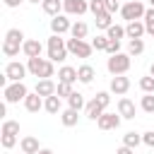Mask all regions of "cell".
<instances>
[{
	"label": "cell",
	"mask_w": 154,
	"mask_h": 154,
	"mask_svg": "<svg viewBox=\"0 0 154 154\" xmlns=\"http://www.w3.org/2000/svg\"><path fill=\"white\" fill-rule=\"evenodd\" d=\"M149 75H152V77H154V63H152V65H149Z\"/></svg>",
	"instance_id": "cell-46"
},
{
	"label": "cell",
	"mask_w": 154,
	"mask_h": 154,
	"mask_svg": "<svg viewBox=\"0 0 154 154\" xmlns=\"http://www.w3.org/2000/svg\"><path fill=\"white\" fill-rule=\"evenodd\" d=\"M26 94H29V89H26V84H24V82H10V84L2 89L5 103H19V101H24V99H26Z\"/></svg>",
	"instance_id": "cell-5"
},
{
	"label": "cell",
	"mask_w": 154,
	"mask_h": 154,
	"mask_svg": "<svg viewBox=\"0 0 154 154\" xmlns=\"http://www.w3.org/2000/svg\"><path fill=\"white\" fill-rule=\"evenodd\" d=\"M0 142H2V149H12L17 144V135H2L0 132Z\"/></svg>",
	"instance_id": "cell-37"
},
{
	"label": "cell",
	"mask_w": 154,
	"mask_h": 154,
	"mask_svg": "<svg viewBox=\"0 0 154 154\" xmlns=\"http://www.w3.org/2000/svg\"><path fill=\"white\" fill-rule=\"evenodd\" d=\"M144 29H147L149 36H154V7H149L144 12Z\"/></svg>",
	"instance_id": "cell-34"
},
{
	"label": "cell",
	"mask_w": 154,
	"mask_h": 154,
	"mask_svg": "<svg viewBox=\"0 0 154 154\" xmlns=\"http://www.w3.org/2000/svg\"><path fill=\"white\" fill-rule=\"evenodd\" d=\"M103 108H108V103H111V91H96V96H94Z\"/></svg>",
	"instance_id": "cell-38"
},
{
	"label": "cell",
	"mask_w": 154,
	"mask_h": 154,
	"mask_svg": "<svg viewBox=\"0 0 154 154\" xmlns=\"http://www.w3.org/2000/svg\"><path fill=\"white\" fill-rule=\"evenodd\" d=\"M43 111L51 113V116H60V111H63V101H60V96H58V94L46 96V99H43Z\"/></svg>",
	"instance_id": "cell-17"
},
{
	"label": "cell",
	"mask_w": 154,
	"mask_h": 154,
	"mask_svg": "<svg viewBox=\"0 0 154 154\" xmlns=\"http://www.w3.org/2000/svg\"><path fill=\"white\" fill-rule=\"evenodd\" d=\"M41 7H43V12H46L48 17H55V14L63 12V0H43Z\"/></svg>",
	"instance_id": "cell-24"
},
{
	"label": "cell",
	"mask_w": 154,
	"mask_h": 154,
	"mask_svg": "<svg viewBox=\"0 0 154 154\" xmlns=\"http://www.w3.org/2000/svg\"><path fill=\"white\" fill-rule=\"evenodd\" d=\"M106 70L116 77V75H128L130 70V53H116L106 60Z\"/></svg>",
	"instance_id": "cell-4"
},
{
	"label": "cell",
	"mask_w": 154,
	"mask_h": 154,
	"mask_svg": "<svg viewBox=\"0 0 154 154\" xmlns=\"http://www.w3.org/2000/svg\"><path fill=\"white\" fill-rule=\"evenodd\" d=\"M26 72H29V67H26L24 63H19V60H10V63L5 65V75H7L10 82H24Z\"/></svg>",
	"instance_id": "cell-8"
},
{
	"label": "cell",
	"mask_w": 154,
	"mask_h": 154,
	"mask_svg": "<svg viewBox=\"0 0 154 154\" xmlns=\"http://www.w3.org/2000/svg\"><path fill=\"white\" fill-rule=\"evenodd\" d=\"M77 77H79V82H82V84H91V82H94V77H96V70H94L89 63H84V65H79V67H77Z\"/></svg>",
	"instance_id": "cell-23"
},
{
	"label": "cell",
	"mask_w": 154,
	"mask_h": 154,
	"mask_svg": "<svg viewBox=\"0 0 154 154\" xmlns=\"http://www.w3.org/2000/svg\"><path fill=\"white\" fill-rule=\"evenodd\" d=\"M140 89H142V94H154V77L152 75L140 77Z\"/></svg>",
	"instance_id": "cell-33"
},
{
	"label": "cell",
	"mask_w": 154,
	"mask_h": 154,
	"mask_svg": "<svg viewBox=\"0 0 154 154\" xmlns=\"http://www.w3.org/2000/svg\"><path fill=\"white\" fill-rule=\"evenodd\" d=\"M142 144H147L149 149H154V130H147V132H142Z\"/></svg>",
	"instance_id": "cell-41"
},
{
	"label": "cell",
	"mask_w": 154,
	"mask_h": 154,
	"mask_svg": "<svg viewBox=\"0 0 154 154\" xmlns=\"http://www.w3.org/2000/svg\"><path fill=\"white\" fill-rule=\"evenodd\" d=\"M29 2H34V5H38V2H43V0H29Z\"/></svg>",
	"instance_id": "cell-47"
},
{
	"label": "cell",
	"mask_w": 154,
	"mask_h": 154,
	"mask_svg": "<svg viewBox=\"0 0 154 154\" xmlns=\"http://www.w3.org/2000/svg\"><path fill=\"white\" fill-rule=\"evenodd\" d=\"M0 132H2V135H19V123H17V120H10V118H5V120H2V128H0Z\"/></svg>",
	"instance_id": "cell-30"
},
{
	"label": "cell",
	"mask_w": 154,
	"mask_h": 154,
	"mask_svg": "<svg viewBox=\"0 0 154 154\" xmlns=\"http://www.w3.org/2000/svg\"><path fill=\"white\" fill-rule=\"evenodd\" d=\"M87 34H89V26H87V22H82V19H77V22L72 24V29H70V36H72V38H87Z\"/></svg>",
	"instance_id": "cell-25"
},
{
	"label": "cell",
	"mask_w": 154,
	"mask_h": 154,
	"mask_svg": "<svg viewBox=\"0 0 154 154\" xmlns=\"http://www.w3.org/2000/svg\"><path fill=\"white\" fill-rule=\"evenodd\" d=\"M46 48H48V58L53 63H65L67 60V41L60 38V34H51L48 41H46Z\"/></svg>",
	"instance_id": "cell-3"
},
{
	"label": "cell",
	"mask_w": 154,
	"mask_h": 154,
	"mask_svg": "<svg viewBox=\"0 0 154 154\" xmlns=\"http://www.w3.org/2000/svg\"><path fill=\"white\" fill-rule=\"evenodd\" d=\"M24 31L22 29H7L5 31V38H2V55L5 58H14V55H19V51H22V46H24Z\"/></svg>",
	"instance_id": "cell-1"
},
{
	"label": "cell",
	"mask_w": 154,
	"mask_h": 154,
	"mask_svg": "<svg viewBox=\"0 0 154 154\" xmlns=\"http://www.w3.org/2000/svg\"><path fill=\"white\" fill-rule=\"evenodd\" d=\"M120 113H111V111H103V116L96 120V125H99V130H116L118 125H120Z\"/></svg>",
	"instance_id": "cell-10"
},
{
	"label": "cell",
	"mask_w": 154,
	"mask_h": 154,
	"mask_svg": "<svg viewBox=\"0 0 154 154\" xmlns=\"http://www.w3.org/2000/svg\"><path fill=\"white\" fill-rule=\"evenodd\" d=\"M89 10L94 14H101V12H106V5H103V0H89Z\"/></svg>",
	"instance_id": "cell-39"
},
{
	"label": "cell",
	"mask_w": 154,
	"mask_h": 154,
	"mask_svg": "<svg viewBox=\"0 0 154 154\" xmlns=\"http://www.w3.org/2000/svg\"><path fill=\"white\" fill-rule=\"evenodd\" d=\"M91 46H94V51H106V46H108V36L103 34V36L91 38Z\"/></svg>",
	"instance_id": "cell-36"
},
{
	"label": "cell",
	"mask_w": 154,
	"mask_h": 154,
	"mask_svg": "<svg viewBox=\"0 0 154 154\" xmlns=\"http://www.w3.org/2000/svg\"><path fill=\"white\" fill-rule=\"evenodd\" d=\"M128 89H130V79H128L125 75H116V77H111V87H108L111 94H116V96H125Z\"/></svg>",
	"instance_id": "cell-9"
},
{
	"label": "cell",
	"mask_w": 154,
	"mask_h": 154,
	"mask_svg": "<svg viewBox=\"0 0 154 154\" xmlns=\"http://www.w3.org/2000/svg\"><path fill=\"white\" fill-rule=\"evenodd\" d=\"M36 154H53V149H46V147H41V149L36 152Z\"/></svg>",
	"instance_id": "cell-45"
},
{
	"label": "cell",
	"mask_w": 154,
	"mask_h": 154,
	"mask_svg": "<svg viewBox=\"0 0 154 154\" xmlns=\"http://www.w3.org/2000/svg\"><path fill=\"white\" fill-rule=\"evenodd\" d=\"M125 34H128V38H142V36L147 34V29H144V19L128 22V24H125Z\"/></svg>",
	"instance_id": "cell-13"
},
{
	"label": "cell",
	"mask_w": 154,
	"mask_h": 154,
	"mask_svg": "<svg viewBox=\"0 0 154 154\" xmlns=\"http://www.w3.org/2000/svg\"><path fill=\"white\" fill-rule=\"evenodd\" d=\"M41 51H43V43L38 38H26L24 46H22V53L26 58H36V55H41Z\"/></svg>",
	"instance_id": "cell-16"
},
{
	"label": "cell",
	"mask_w": 154,
	"mask_h": 154,
	"mask_svg": "<svg viewBox=\"0 0 154 154\" xmlns=\"http://www.w3.org/2000/svg\"><path fill=\"white\" fill-rule=\"evenodd\" d=\"M24 108H26L29 113H38V111L43 108V96L36 94V91H29L26 99H24Z\"/></svg>",
	"instance_id": "cell-14"
},
{
	"label": "cell",
	"mask_w": 154,
	"mask_h": 154,
	"mask_svg": "<svg viewBox=\"0 0 154 154\" xmlns=\"http://www.w3.org/2000/svg\"><path fill=\"white\" fill-rule=\"evenodd\" d=\"M128 53H130V55H140V53H144V41H142V38H130V43H128Z\"/></svg>",
	"instance_id": "cell-32"
},
{
	"label": "cell",
	"mask_w": 154,
	"mask_h": 154,
	"mask_svg": "<svg viewBox=\"0 0 154 154\" xmlns=\"http://www.w3.org/2000/svg\"><path fill=\"white\" fill-rule=\"evenodd\" d=\"M118 113L123 120H132L135 118V103L128 99V96H120L118 99Z\"/></svg>",
	"instance_id": "cell-15"
},
{
	"label": "cell",
	"mask_w": 154,
	"mask_h": 154,
	"mask_svg": "<svg viewBox=\"0 0 154 154\" xmlns=\"http://www.w3.org/2000/svg\"><path fill=\"white\" fill-rule=\"evenodd\" d=\"M94 22H96V29H108L113 24V14L111 12H101V14H94Z\"/></svg>",
	"instance_id": "cell-28"
},
{
	"label": "cell",
	"mask_w": 154,
	"mask_h": 154,
	"mask_svg": "<svg viewBox=\"0 0 154 154\" xmlns=\"http://www.w3.org/2000/svg\"><path fill=\"white\" fill-rule=\"evenodd\" d=\"M26 67H29V75L38 77V79H51L55 75V63L51 58H26Z\"/></svg>",
	"instance_id": "cell-2"
},
{
	"label": "cell",
	"mask_w": 154,
	"mask_h": 154,
	"mask_svg": "<svg viewBox=\"0 0 154 154\" xmlns=\"http://www.w3.org/2000/svg\"><path fill=\"white\" fill-rule=\"evenodd\" d=\"M123 144H125V147L137 149V147L142 144V135H140V132H135V130H130V132H125V135H123Z\"/></svg>",
	"instance_id": "cell-27"
},
{
	"label": "cell",
	"mask_w": 154,
	"mask_h": 154,
	"mask_svg": "<svg viewBox=\"0 0 154 154\" xmlns=\"http://www.w3.org/2000/svg\"><path fill=\"white\" fill-rule=\"evenodd\" d=\"M116 154H135V149H132V147H125V144H123V147H118V152H116Z\"/></svg>",
	"instance_id": "cell-43"
},
{
	"label": "cell",
	"mask_w": 154,
	"mask_h": 154,
	"mask_svg": "<svg viewBox=\"0 0 154 154\" xmlns=\"http://www.w3.org/2000/svg\"><path fill=\"white\" fill-rule=\"evenodd\" d=\"M19 149H22L24 154H36V152L41 149V144H38V140H36L34 135H26V137L19 140Z\"/></svg>",
	"instance_id": "cell-22"
},
{
	"label": "cell",
	"mask_w": 154,
	"mask_h": 154,
	"mask_svg": "<svg viewBox=\"0 0 154 154\" xmlns=\"http://www.w3.org/2000/svg\"><path fill=\"white\" fill-rule=\"evenodd\" d=\"M67 106H70V108H75V111H82V108L87 106V101H84V94H79V91H72V94L67 96Z\"/></svg>",
	"instance_id": "cell-26"
},
{
	"label": "cell",
	"mask_w": 154,
	"mask_h": 154,
	"mask_svg": "<svg viewBox=\"0 0 154 154\" xmlns=\"http://www.w3.org/2000/svg\"><path fill=\"white\" fill-rule=\"evenodd\" d=\"M103 106L96 101V99H91V101H87V106H84V116L89 118V120H99L101 116H103Z\"/></svg>",
	"instance_id": "cell-18"
},
{
	"label": "cell",
	"mask_w": 154,
	"mask_h": 154,
	"mask_svg": "<svg viewBox=\"0 0 154 154\" xmlns=\"http://www.w3.org/2000/svg\"><path fill=\"white\" fill-rule=\"evenodd\" d=\"M55 89H58V84H55L53 79H38L34 91H36V94H41V96L46 99V96H53V94H55Z\"/></svg>",
	"instance_id": "cell-20"
},
{
	"label": "cell",
	"mask_w": 154,
	"mask_h": 154,
	"mask_svg": "<svg viewBox=\"0 0 154 154\" xmlns=\"http://www.w3.org/2000/svg\"><path fill=\"white\" fill-rule=\"evenodd\" d=\"M77 120H79V111H75V108H70V106L60 111V123H63L65 128H75Z\"/></svg>",
	"instance_id": "cell-21"
},
{
	"label": "cell",
	"mask_w": 154,
	"mask_h": 154,
	"mask_svg": "<svg viewBox=\"0 0 154 154\" xmlns=\"http://www.w3.org/2000/svg\"><path fill=\"white\" fill-rule=\"evenodd\" d=\"M5 5H7V7H19L22 0H5Z\"/></svg>",
	"instance_id": "cell-44"
},
{
	"label": "cell",
	"mask_w": 154,
	"mask_h": 154,
	"mask_svg": "<svg viewBox=\"0 0 154 154\" xmlns=\"http://www.w3.org/2000/svg\"><path fill=\"white\" fill-rule=\"evenodd\" d=\"M89 10V2L87 0H63V12L65 14H84Z\"/></svg>",
	"instance_id": "cell-12"
},
{
	"label": "cell",
	"mask_w": 154,
	"mask_h": 154,
	"mask_svg": "<svg viewBox=\"0 0 154 154\" xmlns=\"http://www.w3.org/2000/svg\"><path fill=\"white\" fill-rule=\"evenodd\" d=\"M106 53H108V55H116V53H120V41H116V38H108Z\"/></svg>",
	"instance_id": "cell-40"
},
{
	"label": "cell",
	"mask_w": 154,
	"mask_h": 154,
	"mask_svg": "<svg viewBox=\"0 0 154 154\" xmlns=\"http://www.w3.org/2000/svg\"><path fill=\"white\" fill-rule=\"evenodd\" d=\"M149 7H154V0H149Z\"/></svg>",
	"instance_id": "cell-48"
},
{
	"label": "cell",
	"mask_w": 154,
	"mask_h": 154,
	"mask_svg": "<svg viewBox=\"0 0 154 154\" xmlns=\"http://www.w3.org/2000/svg\"><path fill=\"white\" fill-rule=\"evenodd\" d=\"M70 29H72V22L67 19V14L60 12V14H55V17L51 19V31H53V34H60V36H63V34H67Z\"/></svg>",
	"instance_id": "cell-11"
},
{
	"label": "cell",
	"mask_w": 154,
	"mask_h": 154,
	"mask_svg": "<svg viewBox=\"0 0 154 154\" xmlns=\"http://www.w3.org/2000/svg\"><path fill=\"white\" fill-rule=\"evenodd\" d=\"M103 5H106V12H111V14L120 12V5H118V0H103Z\"/></svg>",
	"instance_id": "cell-42"
},
{
	"label": "cell",
	"mask_w": 154,
	"mask_h": 154,
	"mask_svg": "<svg viewBox=\"0 0 154 154\" xmlns=\"http://www.w3.org/2000/svg\"><path fill=\"white\" fill-rule=\"evenodd\" d=\"M58 82H70V84L79 82V77H77V67H72V65H63V67L58 70Z\"/></svg>",
	"instance_id": "cell-19"
},
{
	"label": "cell",
	"mask_w": 154,
	"mask_h": 154,
	"mask_svg": "<svg viewBox=\"0 0 154 154\" xmlns=\"http://www.w3.org/2000/svg\"><path fill=\"white\" fill-rule=\"evenodd\" d=\"M72 91H75V89H72V84H70V82H58V89H55V94H58L60 99H67Z\"/></svg>",
	"instance_id": "cell-35"
},
{
	"label": "cell",
	"mask_w": 154,
	"mask_h": 154,
	"mask_svg": "<svg viewBox=\"0 0 154 154\" xmlns=\"http://www.w3.org/2000/svg\"><path fill=\"white\" fill-rule=\"evenodd\" d=\"M106 36H108V38H116V41H120V38H123V36H128V34H125V26H120V24H116V22H113V24L106 29Z\"/></svg>",
	"instance_id": "cell-29"
},
{
	"label": "cell",
	"mask_w": 154,
	"mask_h": 154,
	"mask_svg": "<svg viewBox=\"0 0 154 154\" xmlns=\"http://www.w3.org/2000/svg\"><path fill=\"white\" fill-rule=\"evenodd\" d=\"M144 12H147V7H144L140 0H130V2H125V5L120 7V17H123L125 22L144 19Z\"/></svg>",
	"instance_id": "cell-6"
},
{
	"label": "cell",
	"mask_w": 154,
	"mask_h": 154,
	"mask_svg": "<svg viewBox=\"0 0 154 154\" xmlns=\"http://www.w3.org/2000/svg\"><path fill=\"white\" fill-rule=\"evenodd\" d=\"M140 108H142L144 113L154 116V94H142V99H140Z\"/></svg>",
	"instance_id": "cell-31"
},
{
	"label": "cell",
	"mask_w": 154,
	"mask_h": 154,
	"mask_svg": "<svg viewBox=\"0 0 154 154\" xmlns=\"http://www.w3.org/2000/svg\"><path fill=\"white\" fill-rule=\"evenodd\" d=\"M67 51L72 53V55H77V58H91V53H94V46L91 43H87L84 38H67Z\"/></svg>",
	"instance_id": "cell-7"
},
{
	"label": "cell",
	"mask_w": 154,
	"mask_h": 154,
	"mask_svg": "<svg viewBox=\"0 0 154 154\" xmlns=\"http://www.w3.org/2000/svg\"><path fill=\"white\" fill-rule=\"evenodd\" d=\"M22 154H24V152H22Z\"/></svg>",
	"instance_id": "cell-49"
}]
</instances>
